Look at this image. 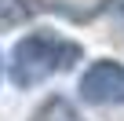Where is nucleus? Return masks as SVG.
I'll return each mask as SVG.
<instances>
[{
	"mask_svg": "<svg viewBox=\"0 0 124 121\" xmlns=\"http://www.w3.org/2000/svg\"><path fill=\"white\" fill-rule=\"evenodd\" d=\"M29 121H80V114H77V106H73L66 95H51V99H44V103L33 110Z\"/></svg>",
	"mask_w": 124,
	"mask_h": 121,
	"instance_id": "nucleus-3",
	"label": "nucleus"
},
{
	"mask_svg": "<svg viewBox=\"0 0 124 121\" xmlns=\"http://www.w3.org/2000/svg\"><path fill=\"white\" fill-rule=\"evenodd\" d=\"M77 59H80V48L73 40H62L55 33H29L11 51V81L18 88H37L55 74L70 70Z\"/></svg>",
	"mask_w": 124,
	"mask_h": 121,
	"instance_id": "nucleus-1",
	"label": "nucleus"
},
{
	"mask_svg": "<svg viewBox=\"0 0 124 121\" xmlns=\"http://www.w3.org/2000/svg\"><path fill=\"white\" fill-rule=\"evenodd\" d=\"M80 95L95 106L124 103V66L113 63V59H102V63L88 66V74L80 77Z\"/></svg>",
	"mask_w": 124,
	"mask_h": 121,
	"instance_id": "nucleus-2",
	"label": "nucleus"
},
{
	"mask_svg": "<svg viewBox=\"0 0 124 121\" xmlns=\"http://www.w3.org/2000/svg\"><path fill=\"white\" fill-rule=\"evenodd\" d=\"M29 4L26 0H0V29H15L22 22H29Z\"/></svg>",
	"mask_w": 124,
	"mask_h": 121,
	"instance_id": "nucleus-4",
	"label": "nucleus"
}]
</instances>
